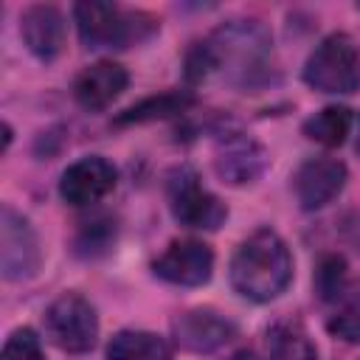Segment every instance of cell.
Wrapping results in <instances>:
<instances>
[{
	"label": "cell",
	"mask_w": 360,
	"mask_h": 360,
	"mask_svg": "<svg viewBox=\"0 0 360 360\" xmlns=\"http://www.w3.org/2000/svg\"><path fill=\"white\" fill-rule=\"evenodd\" d=\"M304 135L326 149H335L346 141V135L352 132V110L340 107V104H329L323 110H318L315 115H309L304 121Z\"/></svg>",
	"instance_id": "18"
},
{
	"label": "cell",
	"mask_w": 360,
	"mask_h": 360,
	"mask_svg": "<svg viewBox=\"0 0 360 360\" xmlns=\"http://www.w3.org/2000/svg\"><path fill=\"white\" fill-rule=\"evenodd\" d=\"M270 360H318V346L298 318H278L264 332Z\"/></svg>",
	"instance_id": "15"
},
{
	"label": "cell",
	"mask_w": 360,
	"mask_h": 360,
	"mask_svg": "<svg viewBox=\"0 0 360 360\" xmlns=\"http://www.w3.org/2000/svg\"><path fill=\"white\" fill-rule=\"evenodd\" d=\"M228 360H262V357H259L253 349H239V352H233Z\"/></svg>",
	"instance_id": "24"
},
{
	"label": "cell",
	"mask_w": 360,
	"mask_h": 360,
	"mask_svg": "<svg viewBox=\"0 0 360 360\" xmlns=\"http://www.w3.org/2000/svg\"><path fill=\"white\" fill-rule=\"evenodd\" d=\"M349 169L338 158H307L295 174H292V188L298 197V205L304 211H318L329 205L346 186Z\"/></svg>",
	"instance_id": "11"
},
{
	"label": "cell",
	"mask_w": 360,
	"mask_h": 360,
	"mask_svg": "<svg viewBox=\"0 0 360 360\" xmlns=\"http://www.w3.org/2000/svg\"><path fill=\"white\" fill-rule=\"evenodd\" d=\"M304 82L318 93H354L360 87V51L343 31L323 37L304 62Z\"/></svg>",
	"instance_id": "4"
},
{
	"label": "cell",
	"mask_w": 360,
	"mask_h": 360,
	"mask_svg": "<svg viewBox=\"0 0 360 360\" xmlns=\"http://www.w3.org/2000/svg\"><path fill=\"white\" fill-rule=\"evenodd\" d=\"M267 166V152L259 141H253L245 132H222L217 138V155L214 169L222 183L228 186H248L262 177Z\"/></svg>",
	"instance_id": "10"
},
{
	"label": "cell",
	"mask_w": 360,
	"mask_h": 360,
	"mask_svg": "<svg viewBox=\"0 0 360 360\" xmlns=\"http://www.w3.org/2000/svg\"><path fill=\"white\" fill-rule=\"evenodd\" d=\"M118 172L101 155L73 160L59 177V197L70 205H93L115 188Z\"/></svg>",
	"instance_id": "12"
},
{
	"label": "cell",
	"mask_w": 360,
	"mask_h": 360,
	"mask_svg": "<svg viewBox=\"0 0 360 360\" xmlns=\"http://www.w3.org/2000/svg\"><path fill=\"white\" fill-rule=\"evenodd\" d=\"M0 360H48V357L42 352V343H39L37 332L28 329V326H20L6 338Z\"/></svg>",
	"instance_id": "21"
},
{
	"label": "cell",
	"mask_w": 360,
	"mask_h": 360,
	"mask_svg": "<svg viewBox=\"0 0 360 360\" xmlns=\"http://www.w3.org/2000/svg\"><path fill=\"white\" fill-rule=\"evenodd\" d=\"M191 104H194V96L186 93V90H169V93H160V96H149V98H141L138 104H132L129 110H124V112L115 118V127L172 118V115H177V112H186Z\"/></svg>",
	"instance_id": "17"
},
{
	"label": "cell",
	"mask_w": 360,
	"mask_h": 360,
	"mask_svg": "<svg viewBox=\"0 0 360 360\" xmlns=\"http://www.w3.org/2000/svg\"><path fill=\"white\" fill-rule=\"evenodd\" d=\"M20 37L37 59H42V62L56 59L65 48V17H62V11L56 6H45V3L28 6L20 17Z\"/></svg>",
	"instance_id": "14"
},
{
	"label": "cell",
	"mask_w": 360,
	"mask_h": 360,
	"mask_svg": "<svg viewBox=\"0 0 360 360\" xmlns=\"http://www.w3.org/2000/svg\"><path fill=\"white\" fill-rule=\"evenodd\" d=\"M329 335L346 340V343H360V295L349 292L343 301H338V309L326 321Z\"/></svg>",
	"instance_id": "20"
},
{
	"label": "cell",
	"mask_w": 360,
	"mask_h": 360,
	"mask_svg": "<svg viewBox=\"0 0 360 360\" xmlns=\"http://www.w3.org/2000/svg\"><path fill=\"white\" fill-rule=\"evenodd\" d=\"M214 56V70H219L233 87L245 93H259L276 82L273 65V37L259 20H228L211 31L205 39Z\"/></svg>",
	"instance_id": "1"
},
{
	"label": "cell",
	"mask_w": 360,
	"mask_h": 360,
	"mask_svg": "<svg viewBox=\"0 0 360 360\" xmlns=\"http://www.w3.org/2000/svg\"><path fill=\"white\" fill-rule=\"evenodd\" d=\"M42 262L37 231L28 217H22L14 205L3 202L0 208V273L6 281H25L37 276Z\"/></svg>",
	"instance_id": "7"
},
{
	"label": "cell",
	"mask_w": 360,
	"mask_h": 360,
	"mask_svg": "<svg viewBox=\"0 0 360 360\" xmlns=\"http://www.w3.org/2000/svg\"><path fill=\"white\" fill-rule=\"evenodd\" d=\"M357 152H360V135H357Z\"/></svg>",
	"instance_id": "25"
},
{
	"label": "cell",
	"mask_w": 360,
	"mask_h": 360,
	"mask_svg": "<svg viewBox=\"0 0 360 360\" xmlns=\"http://www.w3.org/2000/svg\"><path fill=\"white\" fill-rule=\"evenodd\" d=\"M76 31L84 48L101 51V48H129L143 39H149L158 31V20L146 11H127L115 3L101 0H84L73 6Z\"/></svg>",
	"instance_id": "3"
},
{
	"label": "cell",
	"mask_w": 360,
	"mask_h": 360,
	"mask_svg": "<svg viewBox=\"0 0 360 360\" xmlns=\"http://www.w3.org/2000/svg\"><path fill=\"white\" fill-rule=\"evenodd\" d=\"M48 338L68 354H84L98 340L96 307L79 292H62L45 309Z\"/></svg>",
	"instance_id": "5"
},
{
	"label": "cell",
	"mask_w": 360,
	"mask_h": 360,
	"mask_svg": "<svg viewBox=\"0 0 360 360\" xmlns=\"http://www.w3.org/2000/svg\"><path fill=\"white\" fill-rule=\"evenodd\" d=\"M312 284H315V292L323 304H338L343 301L352 290L349 284V267H346V259L338 256V253H326L318 259V267H315V276H312Z\"/></svg>",
	"instance_id": "19"
},
{
	"label": "cell",
	"mask_w": 360,
	"mask_h": 360,
	"mask_svg": "<svg viewBox=\"0 0 360 360\" xmlns=\"http://www.w3.org/2000/svg\"><path fill=\"white\" fill-rule=\"evenodd\" d=\"M152 273L174 287H200L214 273V250L200 239H174L152 262Z\"/></svg>",
	"instance_id": "9"
},
{
	"label": "cell",
	"mask_w": 360,
	"mask_h": 360,
	"mask_svg": "<svg viewBox=\"0 0 360 360\" xmlns=\"http://www.w3.org/2000/svg\"><path fill=\"white\" fill-rule=\"evenodd\" d=\"M166 191H169V208H172V217L186 225V228H197V231H217L225 219H228V208L225 202L211 194L194 169L188 166H180L169 174V183H166Z\"/></svg>",
	"instance_id": "6"
},
{
	"label": "cell",
	"mask_w": 360,
	"mask_h": 360,
	"mask_svg": "<svg viewBox=\"0 0 360 360\" xmlns=\"http://www.w3.org/2000/svg\"><path fill=\"white\" fill-rule=\"evenodd\" d=\"M231 287L256 304L278 298L292 281V256L287 242L273 228L253 231L231 256L228 264Z\"/></svg>",
	"instance_id": "2"
},
{
	"label": "cell",
	"mask_w": 360,
	"mask_h": 360,
	"mask_svg": "<svg viewBox=\"0 0 360 360\" xmlns=\"http://www.w3.org/2000/svg\"><path fill=\"white\" fill-rule=\"evenodd\" d=\"M186 79L191 82V84H197V82H202L211 70H214V56H211V51H208V42L202 39V42H194L188 51H186Z\"/></svg>",
	"instance_id": "23"
},
{
	"label": "cell",
	"mask_w": 360,
	"mask_h": 360,
	"mask_svg": "<svg viewBox=\"0 0 360 360\" xmlns=\"http://www.w3.org/2000/svg\"><path fill=\"white\" fill-rule=\"evenodd\" d=\"M357 8H360V6H357Z\"/></svg>",
	"instance_id": "26"
},
{
	"label": "cell",
	"mask_w": 360,
	"mask_h": 360,
	"mask_svg": "<svg viewBox=\"0 0 360 360\" xmlns=\"http://www.w3.org/2000/svg\"><path fill=\"white\" fill-rule=\"evenodd\" d=\"M127 84H129L127 68L112 59H101L96 65H87L73 79V98L79 107L90 112H101L127 90Z\"/></svg>",
	"instance_id": "13"
},
{
	"label": "cell",
	"mask_w": 360,
	"mask_h": 360,
	"mask_svg": "<svg viewBox=\"0 0 360 360\" xmlns=\"http://www.w3.org/2000/svg\"><path fill=\"white\" fill-rule=\"evenodd\" d=\"M112 239H115V225L110 219H93V222H87L79 231L76 250L79 253H87V256H96L98 250H107Z\"/></svg>",
	"instance_id": "22"
},
{
	"label": "cell",
	"mask_w": 360,
	"mask_h": 360,
	"mask_svg": "<svg viewBox=\"0 0 360 360\" xmlns=\"http://www.w3.org/2000/svg\"><path fill=\"white\" fill-rule=\"evenodd\" d=\"M107 360H172V346L155 332L121 329L107 343Z\"/></svg>",
	"instance_id": "16"
},
{
	"label": "cell",
	"mask_w": 360,
	"mask_h": 360,
	"mask_svg": "<svg viewBox=\"0 0 360 360\" xmlns=\"http://www.w3.org/2000/svg\"><path fill=\"white\" fill-rule=\"evenodd\" d=\"M172 338L186 352L208 354V352H217L219 346H225L236 338V323L211 307H194V309L174 315Z\"/></svg>",
	"instance_id": "8"
}]
</instances>
